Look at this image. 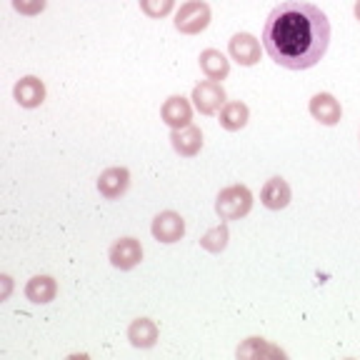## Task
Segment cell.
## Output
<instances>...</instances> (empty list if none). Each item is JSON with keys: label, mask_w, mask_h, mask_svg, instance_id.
Wrapping results in <instances>:
<instances>
[{"label": "cell", "mask_w": 360, "mask_h": 360, "mask_svg": "<svg viewBox=\"0 0 360 360\" xmlns=\"http://www.w3.org/2000/svg\"><path fill=\"white\" fill-rule=\"evenodd\" d=\"M160 118H163V123L168 125L170 130H180V128H186V125H191V120H193L191 101L183 96H170L168 101L163 103V108H160Z\"/></svg>", "instance_id": "obj_9"}, {"label": "cell", "mask_w": 360, "mask_h": 360, "mask_svg": "<svg viewBox=\"0 0 360 360\" xmlns=\"http://www.w3.org/2000/svg\"><path fill=\"white\" fill-rule=\"evenodd\" d=\"M170 146H173V150L183 158L198 155L202 148V130L193 123L180 130H170Z\"/></svg>", "instance_id": "obj_12"}, {"label": "cell", "mask_w": 360, "mask_h": 360, "mask_svg": "<svg viewBox=\"0 0 360 360\" xmlns=\"http://www.w3.org/2000/svg\"><path fill=\"white\" fill-rule=\"evenodd\" d=\"M238 358H288L285 350L276 348L273 343L263 340V338H248L245 343L238 348Z\"/></svg>", "instance_id": "obj_18"}, {"label": "cell", "mask_w": 360, "mask_h": 360, "mask_svg": "<svg viewBox=\"0 0 360 360\" xmlns=\"http://www.w3.org/2000/svg\"><path fill=\"white\" fill-rule=\"evenodd\" d=\"M130 188V170L123 165H112L105 168L98 178V191L105 200H118L120 195H125Z\"/></svg>", "instance_id": "obj_7"}, {"label": "cell", "mask_w": 360, "mask_h": 360, "mask_svg": "<svg viewBox=\"0 0 360 360\" xmlns=\"http://www.w3.org/2000/svg\"><path fill=\"white\" fill-rule=\"evenodd\" d=\"M330 20L313 3L285 0L270 11L263 25V48L273 63L288 70H308L326 58Z\"/></svg>", "instance_id": "obj_1"}, {"label": "cell", "mask_w": 360, "mask_h": 360, "mask_svg": "<svg viewBox=\"0 0 360 360\" xmlns=\"http://www.w3.org/2000/svg\"><path fill=\"white\" fill-rule=\"evenodd\" d=\"M198 65H200V70L205 73V78L218 80V83L228 78V73H231V60H228L220 51H215V48L202 51L200 58H198Z\"/></svg>", "instance_id": "obj_15"}, {"label": "cell", "mask_w": 360, "mask_h": 360, "mask_svg": "<svg viewBox=\"0 0 360 360\" xmlns=\"http://www.w3.org/2000/svg\"><path fill=\"white\" fill-rule=\"evenodd\" d=\"M193 105H195L198 112H202V115H213V112H218L220 108L225 105V90L223 85L218 83V80H200V83L193 88Z\"/></svg>", "instance_id": "obj_4"}, {"label": "cell", "mask_w": 360, "mask_h": 360, "mask_svg": "<svg viewBox=\"0 0 360 360\" xmlns=\"http://www.w3.org/2000/svg\"><path fill=\"white\" fill-rule=\"evenodd\" d=\"M141 3V11L146 13L153 20H160V18H168L175 8V0H138Z\"/></svg>", "instance_id": "obj_20"}, {"label": "cell", "mask_w": 360, "mask_h": 360, "mask_svg": "<svg viewBox=\"0 0 360 360\" xmlns=\"http://www.w3.org/2000/svg\"><path fill=\"white\" fill-rule=\"evenodd\" d=\"M353 13H355V20H360V0H355V8H353Z\"/></svg>", "instance_id": "obj_23"}, {"label": "cell", "mask_w": 360, "mask_h": 360, "mask_svg": "<svg viewBox=\"0 0 360 360\" xmlns=\"http://www.w3.org/2000/svg\"><path fill=\"white\" fill-rule=\"evenodd\" d=\"M58 295V283L56 278L51 276H35L28 281V285H25V298L30 300V303H38V305H45L51 303V300H56Z\"/></svg>", "instance_id": "obj_17"}, {"label": "cell", "mask_w": 360, "mask_h": 360, "mask_svg": "<svg viewBox=\"0 0 360 360\" xmlns=\"http://www.w3.org/2000/svg\"><path fill=\"white\" fill-rule=\"evenodd\" d=\"M228 238H231L228 225L220 223V225H215V228H210V231L200 238V248L208 250V253H223L225 248H228Z\"/></svg>", "instance_id": "obj_19"}, {"label": "cell", "mask_w": 360, "mask_h": 360, "mask_svg": "<svg viewBox=\"0 0 360 360\" xmlns=\"http://www.w3.org/2000/svg\"><path fill=\"white\" fill-rule=\"evenodd\" d=\"M292 193H290V186H288L283 178H270L265 180L263 191H260V202H263L268 210H283L288 208V202H290Z\"/></svg>", "instance_id": "obj_13"}, {"label": "cell", "mask_w": 360, "mask_h": 360, "mask_svg": "<svg viewBox=\"0 0 360 360\" xmlns=\"http://www.w3.org/2000/svg\"><path fill=\"white\" fill-rule=\"evenodd\" d=\"M45 6H48V0H13V8L20 15H40Z\"/></svg>", "instance_id": "obj_21"}, {"label": "cell", "mask_w": 360, "mask_h": 360, "mask_svg": "<svg viewBox=\"0 0 360 360\" xmlns=\"http://www.w3.org/2000/svg\"><path fill=\"white\" fill-rule=\"evenodd\" d=\"M175 30L183 35H198L210 25V6L205 0H188L175 13Z\"/></svg>", "instance_id": "obj_3"}, {"label": "cell", "mask_w": 360, "mask_h": 360, "mask_svg": "<svg viewBox=\"0 0 360 360\" xmlns=\"http://www.w3.org/2000/svg\"><path fill=\"white\" fill-rule=\"evenodd\" d=\"M248 118H250V110H248L245 103L240 101H228L223 108H220V128L228 130V133H238L248 125Z\"/></svg>", "instance_id": "obj_16"}, {"label": "cell", "mask_w": 360, "mask_h": 360, "mask_svg": "<svg viewBox=\"0 0 360 360\" xmlns=\"http://www.w3.org/2000/svg\"><path fill=\"white\" fill-rule=\"evenodd\" d=\"M13 98L20 108H38L45 103V83L38 75H25L13 88Z\"/></svg>", "instance_id": "obj_11"}, {"label": "cell", "mask_w": 360, "mask_h": 360, "mask_svg": "<svg viewBox=\"0 0 360 360\" xmlns=\"http://www.w3.org/2000/svg\"><path fill=\"white\" fill-rule=\"evenodd\" d=\"M108 258H110L112 268L118 270H133L135 265L143 260V245L138 238H120L110 245L108 250Z\"/></svg>", "instance_id": "obj_6"}, {"label": "cell", "mask_w": 360, "mask_h": 360, "mask_svg": "<svg viewBox=\"0 0 360 360\" xmlns=\"http://www.w3.org/2000/svg\"><path fill=\"white\" fill-rule=\"evenodd\" d=\"M158 335H160V330H158L155 321H150V318H135L128 328L130 345H133V348H141V350L153 348V345L158 343Z\"/></svg>", "instance_id": "obj_14"}, {"label": "cell", "mask_w": 360, "mask_h": 360, "mask_svg": "<svg viewBox=\"0 0 360 360\" xmlns=\"http://www.w3.org/2000/svg\"><path fill=\"white\" fill-rule=\"evenodd\" d=\"M308 108H310V115L321 125H338L340 118H343V108H340L338 98L330 96V93H315L310 98Z\"/></svg>", "instance_id": "obj_10"}, {"label": "cell", "mask_w": 360, "mask_h": 360, "mask_svg": "<svg viewBox=\"0 0 360 360\" xmlns=\"http://www.w3.org/2000/svg\"><path fill=\"white\" fill-rule=\"evenodd\" d=\"M150 233L158 243H178L180 238L186 236V220L175 210H163V213H158L153 218Z\"/></svg>", "instance_id": "obj_5"}, {"label": "cell", "mask_w": 360, "mask_h": 360, "mask_svg": "<svg viewBox=\"0 0 360 360\" xmlns=\"http://www.w3.org/2000/svg\"><path fill=\"white\" fill-rule=\"evenodd\" d=\"M228 53H231V58L238 63V65L243 68H250L255 65V63L260 60V43L255 35L250 33H236L231 38V43H228Z\"/></svg>", "instance_id": "obj_8"}, {"label": "cell", "mask_w": 360, "mask_h": 360, "mask_svg": "<svg viewBox=\"0 0 360 360\" xmlns=\"http://www.w3.org/2000/svg\"><path fill=\"white\" fill-rule=\"evenodd\" d=\"M0 281H3V285H6V290H3V295H0V298L6 300L8 292H11V278H8V276H0Z\"/></svg>", "instance_id": "obj_22"}, {"label": "cell", "mask_w": 360, "mask_h": 360, "mask_svg": "<svg viewBox=\"0 0 360 360\" xmlns=\"http://www.w3.org/2000/svg\"><path fill=\"white\" fill-rule=\"evenodd\" d=\"M253 208V193L245 186H228L215 198V213L220 220H240Z\"/></svg>", "instance_id": "obj_2"}]
</instances>
